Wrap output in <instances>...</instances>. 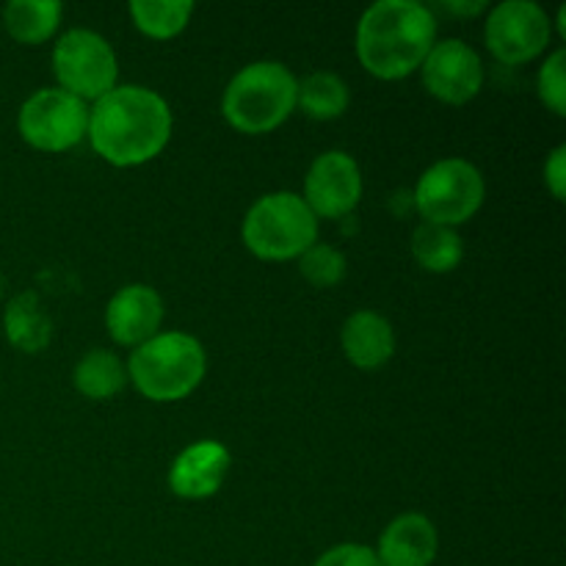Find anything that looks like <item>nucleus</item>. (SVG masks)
Wrapping results in <instances>:
<instances>
[{"label": "nucleus", "instance_id": "obj_1", "mask_svg": "<svg viewBox=\"0 0 566 566\" xmlns=\"http://www.w3.org/2000/svg\"><path fill=\"white\" fill-rule=\"evenodd\" d=\"M175 116L169 103L147 86H116L88 105L92 149L119 169L149 164L171 138Z\"/></svg>", "mask_w": 566, "mask_h": 566}, {"label": "nucleus", "instance_id": "obj_2", "mask_svg": "<svg viewBox=\"0 0 566 566\" xmlns=\"http://www.w3.org/2000/svg\"><path fill=\"white\" fill-rule=\"evenodd\" d=\"M434 42V11L420 0H379L359 17L357 59L379 81L412 75Z\"/></svg>", "mask_w": 566, "mask_h": 566}, {"label": "nucleus", "instance_id": "obj_3", "mask_svg": "<svg viewBox=\"0 0 566 566\" xmlns=\"http://www.w3.org/2000/svg\"><path fill=\"white\" fill-rule=\"evenodd\" d=\"M298 81L280 61H254L238 70L221 97L227 125L247 136L276 130L296 111Z\"/></svg>", "mask_w": 566, "mask_h": 566}, {"label": "nucleus", "instance_id": "obj_4", "mask_svg": "<svg viewBox=\"0 0 566 566\" xmlns=\"http://www.w3.org/2000/svg\"><path fill=\"white\" fill-rule=\"evenodd\" d=\"M127 379L144 398L155 403L182 401L205 379L208 357L197 337L186 332H158L133 348L127 359Z\"/></svg>", "mask_w": 566, "mask_h": 566}, {"label": "nucleus", "instance_id": "obj_5", "mask_svg": "<svg viewBox=\"0 0 566 566\" xmlns=\"http://www.w3.org/2000/svg\"><path fill=\"white\" fill-rule=\"evenodd\" d=\"M241 235L254 258L271 263L298 260L313 243H318V219L302 193L274 191L249 208Z\"/></svg>", "mask_w": 566, "mask_h": 566}, {"label": "nucleus", "instance_id": "obj_6", "mask_svg": "<svg viewBox=\"0 0 566 566\" xmlns=\"http://www.w3.org/2000/svg\"><path fill=\"white\" fill-rule=\"evenodd\" d=\"M486 182L479 166L464 158H442L420 175L415 186V208L429 224H468L481 210Z\"/></svg>", "mask_w": 566, "mask_h": 566}, {"label": "nucleus", "instance_id": "obj_7", "mask_svg": "<svg viewBox=\"0 0 566 566\" xmlns=\"http://www.w3.org/2000/svg\"><path fill=\"white\" fill-rule=\"evenodd\" d=\"M53 75L59 88L72 97L97 103L111 88L119 86V61L108 39L88 28H72L59 36L53 48Z\"/></svg>", "mask_w": 566, "mask_h": 566}, {"label": "nucleus", "instance_id": "obj_8", "mask_svg": "<svg viewBox=\"0 0 566 566\" xmlns=\"http://www.w3.org/2000/svg\"><path fill=\"white\" fill-rule=\"evenodd\" d=\"M17 130L28 147L39 153H66L88 133V103L64 88H39L22 103Z\"/></svg>", "mask_w": 566, "mask_h": 566}, {"label": "nucleus", "instance_id": "obj_9", "mask_svg": "<svg viewBox=\"0 0 566 566\" xmlns=\"http://www.w3.org/2000/svg\"><path fill=\"white\" fill-rule=\"evenodd\" d=\"M551 17L534 0H503L490 11L484 25L486 48L501 64L509 66L539 59L551 44Z\"/></svg>", "mask_w": 566, "mask_h": 566}, {"label": "nucleus", "instance_id": "obj_10", "mask_svg": "<svg viewBox=\"0 0 566 566\" xmlns=\"http://www.w3.org/2000/svg\"><path fill=\"white\" fill-rule=\"evenodd\" d=\"M304 202L315 219H346L363 199V171L343 149L318 155L304 177Z\"/></svg>", "mask_w": 566, "mask_h": 566}, {"label": "nucleus", "instance_id": "obj_11", "mask_svg": "<svg viewBox=\"0 0 566 566\" xmlns=\"http://www.w3.org/2000/svg\"><path fill=\"white\" fill-rule=\"evenodd\" d=\"M420 75L431 97L448 105H464L484 88V61L462 39H446L429 50Z\"/></svg>", "mask_w": 566, "mask_h": 566}, {"label": "nucleus", "instance_id": "obj_12", "mask_svg": "<svg viewBox=\"0 0 566 566\" xmlns=\"http://www.w3.org/2000/svg\"><path fill=\"white\" fill-rule=\"evenodd\" d=\"M164 324V298L155 287L133 282L119 287L105 307V329L114 343L138 348L155 337Z\"/></svg>", "mask_w": 566, "mask_h": 566}, {"label": "nucleus", "instance_id": "obj_13", "mask_svg": "<svg viewBox=\"0 0 566 566\" xmlns=\"http://www.w3.org/2000/svg\"><path fill=\"white\" fill-rule=\"evenodd\" d=\"M230 451L216 440L188 446L169 468V490L182 501H205L216 495L230 473Z\"/></svg>", "mask_w": 566, "mask_h": 566}, {"label": "nucleus", "instance_id": "obj_14", "mask_svg": "<svg viewBox=\"0 0 566 566\" xmlns=\"http://www.w3.org/2000/svg\"><path fill=\"white\" fill-rule=\"evenodd\" d=\"M440 551V534L423 514H401L379 536L381 566H431Z\"/></svg>", "mask_w": 566, "mask_h": 566}, {"label": "nucleus", "instance_id": "obj_15", "mask_svg": "<svg viewBox=\"0 0 566 566\" xmlns=\"http://www.w3.org/2000/svg\"><path fill=\"white\" fill-rule=\"evenodd\" d=\"M340 346L354 368L376 370L396 354V329L376 310H357L343 324Z\"/></svg>", "mask_w": 566, "mask_h": 566}, {"label": "nucleus", "instance_id": "obj_16", "mask_svg": "<svg viewBox=\"0 0 566 566\" xmlns=\"http://www.w3.org/2000/svg\"><path fill=\"white\" fill-rule=\"evenodd\" d=\"M3 329L11 346L25 354H39L50 346L53 321H50L42 298L33 291H25L11 298L9 307H6Z\"/></svg>", "mask_w": 566, "mask_h": 566}, {"label": "nucleus", "instance_id": "obj_17", "mask_svg": "<svg viewBox=\"0 0 566 566\" xmlns=\"http://www.w3.org/2000/svg\"><path fill=\"white\" fill-rule=\"evenodd\" d=\"M72 385L88 401H108L125 390L127 368L108 348H92L77 359L72 370Z\"/></svg>", "mask_w": 566, "mask_h": 566}, {"label": "nucleus", "instance_id": "obj_18", "mask_svg": "<svg viewBox=\"0 0 566 566\" xmlns=\"http://www.w3.org/2000/svg\"><path fill=\"white\" fill-rule=\"evenodd\" d=\"M64 6L55 0H9L3 6V28L20 44H42L59 31Z\"/></svg>", "mask_w": 566, "mask_h": 566}, {"label": "nucleus", "instance_id": "obj_19", "mask_svg": "<svg viewBox=\"0 0 566 566\" xmlns=\"http://www.w3.org/2000/svg\"><path fill=\"white\" fill-rule=\"evenodd\" d=\"M412 258L418 265L431 274H448L459 269L464 258V241L453 227L442 224H423L415 227L412 232Z\"/></svg>", "mask_w": 566, "mask_h": 566}, {"label": "nucleus", "instance_id": "obj_20", "mask_svg": "<svg viewBox=\"0 0 566 566\" xmlns=\"http://www.w3.org/2000/svg\"><path fill=\"white\" fill-rule=\"evenodd\" d=\"M348 103H352L348 83L343 81L340 75H335V72H310V75L298 83L296 108H302V114H307L310 119H337V116L346 114Z\"/></svg>", "mask_w": 566, "mask_h": 566}, {"label": "nucleus", "instance_id": "obj_21", "mask_svg": "<svg viewBox=\"0 0 566 566\" xmlns=\"http://www.w3.org/2000/svg\"><path fill=\"white\" fill-rule=\"evenodd\" d=\"M193 14L188 0H133L130 17L138 31L149 39H175L186 31Z\"/></svg>", "mask_w": 566, "mask_h": 566}, {"label": "nucleus", "instance_id": "obj_22", "mask_svg": "<svg viewBox=\"0 0 566 566\" xmlns=\"http://www.w3.org/2000/svg\"><path fill=\"white\" fill-rule=\"evenodd\" d=\"M298 271L315 287H335L346 276V254L329 243H313L298 258Z\"/></svg>", "mask_w": 566, "mask_h": 566}, {"label": "nucleus", "instance_id": "obj_23", "mask_svg": "<svg viewBox=\"0 0 566 566\" xmlns=\"http://www.w3.org/2000/svg\"><path fill=\"white\" fill-rule=\"evenodd\" d=\"M536 92L539 99L553 111L556 116H566V50H553L539 66L536 75Z\"/></svg>", "mask_w": 566, "mask_h": 566}, {"label": "nucleus", "instance_id": "obj_24", "mask_svg": "<svg viewBox=\"0 0 566 566\" xmlns=\"http://www.w3.org/2000/svg\"><path fill=\"white\" fill-rule=\"evenodd\" d=\"M313 566H381V562L374 547L346 542V545L329 547Z\"/></svg>", "mask_w": 566, "mask_h": 566}, {"label": "nucleus", "instance_id": "obj_25", "mask_svg": "<svg viewBox=\"0 0 566 566\" xmlns=\"http://www.w3.org/2000/svg\"><path fill=\"white\" fill-rule=\"evenodd\" d=\"M545 182L551 188L553 199L564 202L566 197V144H558L545 160Z\"/></svg>", "mask_w": 566, "mask_h": 566}, {"label": "nucleus", "instance_id": "obj_26", "mask_svg": "<svg viewBox=\"0 0 566 566\" xmlns=\"http://www.w3.org/2000/svg\"><path fill=\"white\" fill-rule=\"evenodd\" d=\"M442 9H446L448 14L473 17V14H481V11L486 9V3L484 0H446V3H442Z\"/></svg>", "mask_w": 566, "mask_h": 566}, {"label": "nucleus", "instance_id": "obj_27", "mask_svg": "<svg viewBox=\"0 0 566 566\" xmlns=\"http://www.w3.org/2000/svg\"><path fill=\"white\" fill-rule=\"evenodd\" d=\"M558 33H562V36H566V6H562V9H558Z\"/></svg>", "mask_w": 566, "mask_h": 566}]
</instances>
